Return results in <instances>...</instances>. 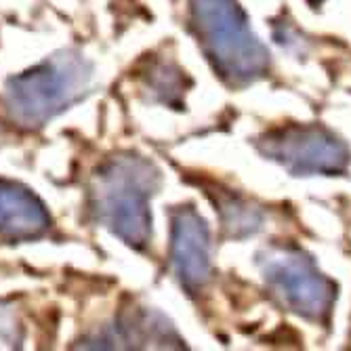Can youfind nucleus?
<instances>
[{"label":"nucleus","mask_w":351,"mask_h":351,"mask_svg":"<svg viewBox=\"0 0 351 351\" xmlns=\"http://www.w3.org/2000/svg\"><path fill=\"white\" fill-rule=\"evenodd\" d=\"M160 187V171L137 154L106 160L90 183V210L104 228L135 250L152 242L149 200Z\"/></svg>","instance_id":"nucleus-1"},{"label":"nucleus","mask_w":351,"mask_h":351,"mask_svg":"<svg viewBox=\"0 0 351 351\" xmlns=\"http://www.w3.org/2000/svg\"><path fill=\"white\" fill-rule=\"evenodd\" d=\"M259 152L291 175H343L351 152L343 139L320 124H284L257 139Z\"/></svg>","instance_id":"nucleus-5"},{"label":"nucleus","mask_w":351,"mask_h":351,"mask_svg":"<svg viewBox=\"0 0 351 351\" xmlns=\"http://www.w3.org/2000/svg\"><path fill=\"white\" fill-rule=\"evenodd\" d=\"M259 267L271 293L291 311L311 322H326L330 317L337 286L303 250L274 246L259 257Z\"/></svg>","instance_id":"nucleus-4"},{"label":"nucleus","mask_w":351,"mask_h":351,"mask_svg":"<svg viewBox=\"0 0 351 351\" xmlns=\"http://www.w3.org/2000/svg\"><path fill=\"white\" fill-rule=\"evenodd\" d=\"M309 3H311V5H320V3H322V0H309Z\"/></svg>","instance_id":"nucleus-10"},{"label":"nucleus","mask_w":351,"mask_h":351,"mask_svg":"<svg viewBox=\"0 0 351 351\" xmlns=\"http://www.w3.org/2000/svg\"><path fill=\"white\" fill-rule=\"evenodd\" d=\"M145 88L156 101H162L173 108H181L185 95V72H181L171 61H154L143 76Z\"/></svg>","instance_id":"nucleus-9"},{"label":"nucleus","mask_w":351,"mask_h":351,"mask_svg":"<svg viewBox=\"0 0 351 351\" xmlns=\"http://www.w3.org/2000/svg\"><path fill=\"white\" fill-rule=\"evenodd\" d=\"M171 263L187 295H198L210 280V236L204 217L191 206L181 204L171 213Z\"/></svg>","instance_id":"nucleus-6"},{"label":"nucleus","mask_w":351,"mask_h":351,"mask_svg":"<svg viewBox=\"0 0 351 351\" xmlns=\"http://www.w3.org/2000/svg\"><path fill=\"white\" fill-rule=\"evenodd\" d=\"M189 25L228 86L244 88L269 72V53L252 34L238 0H189Z\"/></svg>","instance_id":"nucleus-2"},{"label":"nucleus","mask_w":351,"mask_h":351,"mask_svg":"<svg viewBox=\"0 0 351 351\" xmlns=\"http://www.w3.org/2000/svg\"><path fill=\"white\" fill-rule=\"evenodd\" d=\"M217 210L221 217V226L230 238L242 240L254 236L261 230L263 213L252 206L248 200L232 194V191H217Z\"/></svg>","instance_id":"nucleus-8"},{"label":"nucleus","mask_w":351,"mask_h":351,"mask_svg":"<svg viewBox=\"0 0 351 351\" xmlns=\"http://www.w3.org/2000/svg\"><path fill=\"white\" fill-rule=\"evenodd\" d=\"M93 66L76 51H61L32 70L13 76L5 88V106L23 129H40L82 99Z\"/></svg>","instance_id":"nucleus-3"},{"label":"nucleus","mask_w":351,"mask_h":351,"mask_svg":"<svg viewBox=\"0 0 351 351\" xmlns=\"http://www.w3.org/2000/svg\"><path fill=\"white\" fill-rule=\"evenodd\" d=\"M51 217L29 189L0 181V236L9 240H34L47 234Z\"/></svg>","instance_id":"nucleus-7"}]
</instances>
